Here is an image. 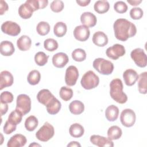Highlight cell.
<instances>
[{
	"mask_svg": "<svg viewBox=\"0 0 147 147\" xmlns=\"http://www.w3.org/2000/svg\"><path fill=\"white\" fill-rule=\"evenodd\" d=\"M113 28L115 37L118 40L126 41L136 34L137 28L131 22L125 18L117 19L114 23Z\"/></svg>",
	"mask_w": 147,
	"mask_h": 147,
	"instance_id": "cell-1",
	"label": "cell"
},
{
	"mask_svg": "<svg viewBox=\"0 0 147 147\" xmlns=\"http://www.w3.org/2000/svg\"><path fill=\"white\" fill-rule=\"evenodd\" d=\"M123 84L120 79L115 78L110 83V94L111 98L120 104L125 103L127 100L126 94L123 91Z\"/></svg>",
	"mask_w": 147,
	"mask_h": 147,
	"instance_id": "cell-2",
	"label": "cell"
},
{
	"mask_svg": "<svg viewBox=\"0 0 147 147\" xmlns=\"http://www.w3.org/2000/svg\"><path fill=\"white\" fill-rule=\"evenodd\" d=\"M92 65L94 69L102 75H110L114 70L113 63L103 58L99 57L95 59L93 61Z\"/></svg>",
	"mask_w": 147,
	"mask_h": 147,
	"instance_id": "cell-3",
	"label": "cell"
},
{
	"mask_svg": "<svg viewBox=\"0 0 147 147\" xmlns=\"http://www.w3.org/2000/svg\"><path fill=\"white\" fill-rule=\"evenodd\" d=\"M80 83L86 90H91L96 87L99 83V78L92 71H88L82 76Z\"/></svg>",
	"mask_w": 147,
	"mask_h": 147,
	"instance_id": "cell-4",
	"label": "cell"
},
{
	"mask_svg": "<svg viewBox=\"0 0 147 147\" xmlns=\"http://www.w3.org/2000/svg\"><path fill=\"white\" fill-rule=\"evenodd\" d=\"M55 134L53 126L49 122H46L36 133V138L42 142H47L51 139Z\"/></svg>",
	"mask_w": 147,
	"mask_h": 147,
	"instance_id": "cell-5",
	"label": "cell"
},
{
	"mask_svg": "<svg viewBox=\"0 0 147 147\" xmlns=\"http://www.w3.org/2000/svg\"><path fill=\"white\" fill-rule=\"evenodd\" d=\"M16 109L20 111L23 115L29 113L31 109V99L30 97L26 94H20L17 98Z\"/></svg>",
	"mask_w": 147,
	"mask_h": 147,
	"instance_id": "cell-6",
	"label": "cell"
},
{
	"mask_svg": "<svg viewBox=\"0 0 147 147\" xmlns=\"http://www.w3.org/2000/svg\"><path fill=\"white\" fill-rule=\"evenodd\" d=\"M130 56L138 67L144 68L146 66L147 57L142 49L138 48L133 49L130 53Z\"/></svg>",
	"mask_w": 147,
	"mask_h": 147,
	"instance_id": "cell-7",
	"label": "cell"
},
{
	"mask_svg": "<svg viewBox=\"0 0 147 147\" xmlns=\"http://www.w3.org/2000/svg\"><path fill=\"white\" fill-rule=\"evenodd\" d=\"M136 116L134 111L130 109H126L122 110L120 115V121L123 126L130 127L134 125L136 122Z\"/></svg>",
	"mask_w": 147,
	"mask_h": 147,
	"instance_id": "cell-8",
	"label": "cell"
},
{
	"mask_svg": "<svg viewBox=\"0 0 147 147\" xmlns=\"http://www.w3.org/2000/svg\"><path fill=\"white\" fill-rule=\"evenodd\" d=\"M126 53L124 46L119 44H115L109 47L106 51L107 56L113 60H117L119 57L123 56Z\"/></svg>",
	"mask_w": 147,
	"mask_h": 147,
	"instance_id": "cell-9",
	"label": "cell"
},
{
	"mask_svg": "<svg viewBox=\"0 0 147 147\" xmlns=\"http://www.w3.org/2000/svg\"><path fill=\"white\" fill-rule=\"evenodd\" d=\"M1 30L6 34L11 36H16L20 33L21 28L16 22L7 21L2 24Z\"/></svg>",
	"mask_w": 147,
	"mask_h": 147,
	"instance_id": "cell-10",
	"label": "cell"
},
{
	"mask_svg": "<svg viewBox=\"0 0 147 147\" xmlns=\"http://www.w3.org/2000/svg\"><path fill=\"white\" fill-rule=\"evenodd\" d=\"M79 78V71L74 65L69 66L65 71V82L68 86H74Z\"/></svg>",
	"mask_w": 147,
	"mask_h": 147,
	"instance_id": "cell-11",
	"label": "cell"
},
{
	"mask_svg": "<svg viewBox=\"0 0 147 147\" xmlns=\"http://www.w3.org/2000/svg\"><path fill=\"white\" fill-rule=\"evenodd\" d=\"M90 31L88 27L84 25H79L75 27L74 30V36L79 41H85L90 37Z\"/></svg>",
	"mask_w": 147,
	"mask_h": 147,
	"instance_id": "cell-12",
	"label": "cell"
},
{
	"mask_svg": "<svg viewBox=\"0 0 147 147\" xmlns=\"http://www.w3.org/2000/svg\"><path fill=\"white\" fill-rule=\"evenodd\" d=\"M90 142L99 147H106L114 146V143L108 137H105L99 135H92L90 137Z\"/></svg>",
	"mask_w": 147,
	"mask_h": 147,
	"instance_id": "cell-13",
	"label": "cell"
},
{
	"mask_svg": "<svg viewBox=\"0 0 147 147\" xmlns=\"http://www.w3.org/2000/svg\"><path fill=\"white\" fill-rule=\"evenodd\" d=\"M27 140L25 136L21 134H16L13 136L8 141L7 147H22L25 145Z\"/></svg>",
	"mask_w": 147,
	"mask_h": 147,
	"instance_id": "cell-14",
	"label": "cell"
},
{
	"mask_svg": "<svg viewBox=\"0 0 147 147\" xmlns=\"http://www.w3.org/2000/svg\"><path fill=\"white\" fill-rule=\"evenodd\" d=\"M68 61L69 59L67 55L64 52L57 53L52 57V64L56 68H63Z\"/></svg>",
	"mask_w": 147,
	"mask_h": 147,
	"instance_id": "cell-15",
	"label": "cell"
},
{
	"mask_svg": "<svg viewBox=\"0 0 147 147\" xmlns=\"http://www.w3.org/2000/svg\"><path fill=\"white\" fill-rule=\"evenodd\" d=\"M125 83L127 86H131L135 84L138 79V75L133 69H127L123 74Z\"/></svg>",
	"mask_w": 147,
	"mask_h": 147,
	"instance_id": "cell-16",
	"label": "cell"
},
{
	"mask_svg": "<svg viewBox=\"0 0 147 147\" xmlns=\"http://www.w3.org/2000/svg\"><path fill=\"white\" fill-rule=\"evenodd\" d=\"M80 21L83 25L88 28H92L96 25L97 19L93 13L86 11L82 14L80 16Z\"/></svg>",
	"mask_w": 147,
	"mask_h": 147,
	"instance_id": "cell-17",
	"label": "cell"
},
{
	"mask_svg": "<svg viewBox=\"0 0 147 147\" xmlns=\"http://www.w3.org/2000/svg\"><path fill=\"white\" fill-rule=\"evenodd\" d=\"M0 90L11 86L14 82V78L12 74L8 71H3L0 75Z\"/></svg>",
	"mask_w": 147,
	"mask_h": 147,
	"instance_id": "cell-18",
	"label": "cell"
},
{
	"mask_svg": "<svg viewBox=\"0 0 147 147\" xmlns=\"http://www.w3.org/2000/svg\"><path fill=\"white\" fill-rule=\"evenodd\" d=\"M47 112L51 115H55L59 112L61 107L60 102L55 96L46 105Z\"/></svg>",
	"mask_w": 147,
	"mask_h": 147,
	"instance_id": "cell-19",
	"label": "cell"
},
{
	"mask_svg": "<svg viewBox=\"0 0 147 147\" xmlns=\"http://www.w3.org/2000/svg\"><path fill=\"white\" fill-rule=\"evenodd\" d=\"M34 10L31 5L27 2L20 5L18 8L19 16L23 19H29L33 14Z\"/></svg>",
	"mask_w": 147,
	"mask_h": 147,
	"instance_id": "cell-20",
	"label": "cell"
},
{
	"mask_svg": "<svg viewBox=\"0 0 147 147\" xmlns=\"http://www.w3.org/2000/svg\"><path fill=\"white\" fill-rule=\"evenodd\" d=\"M93 43L98 47H104L108 43V37L103 32H95L92 36Z\"/></svg>",
	"mask_w": 147,
	"mask_h": 147,
	"instance_id": "cell-21",
	"label": "cell"
},
{
	"mask_svg": "<svg viewBox=\"0 0 147 147\" xmlns=\"http://www.w3.org/2000/svg\"><path fill=\"white\" fill-rule=\"evenodd\" d=\"M15 48L13 43L9 41H3L0 44V52L4 56H10L13 54Z\"/></svg>",
	"mask_w": 147,
	"mask_h": 147,
	"instance_id": "cell-22",
	"label": "cell"
},
{
	"mask_svg": "<svg viewBox=\"0 0 147 147\" xmlns=\"http://www.w3.org/2000/svg\"><path fill=\"white\" fill-rule=\"evenodd\" d=\"M54 97V95L48 89L41 90L37 95V99L38 101L46 106V105Z\"/></svg>",
	"mask_w": 147,
	"mask_h": 147,
	"instance_id": "cell-23",
	"label": "cell"
},
{
	"mask_svg": "<svg viewBox=\"0 0 147 147\" xmlns=\"http://www.w3.org/2000/svg\"><path fill=\"white\" fill-rule=\"evenodd\" d=\"M32 45L30 38L26 35L21 36L17 41V45L18 49L22 51H26L30 49Z\"/></svg>",
	"mask_w": 147,
	"mask_h": 147,
	"instance_id": "cell-24",
	"label": "cell"
},
{
	"mask_svg": "<svg viewBox=\"0 0 147 147\" xmlns=\"http://www.w3.org/2000/svg\"><path fill=\"white\" fill-rule=\"evenodd\" d=\"M119 115L118 108L114 105H110L107 107L105 111V116L109 121L113 122L117 119Z\"/></svg>",
	"mask_w": 147,
	"mask_h": 147,
	"instance_id": "cell-25",
	"label": "cell"
},
{
	"mask_svg": "<svg viewBox=\"0 0 147 147\" xmlns=\"http://www.w3.org/2000/svg\"><path fill=\"white\" fill-rule=\"evenodd\" d=\"M70 112L74 115H79L84 110V106L83 102L78 100L71 102L69 105Z\"/></svg>",
	"mask_w": 147,
	"mask_h": 147,
	"instance_id": "cell-26",
	"label": "cell"
},
{
	"mask_svg": "<svg viewBox=\"0 0 147 147\" xmlns=\"http://www.w3.org/2000/svg\"><path fill=\"white\" fill-rule=\"evenodd\" d=\"M138 88L141 94H146L147 92V72H144L138 75Z\"/></svg>",
	"mask_w": 147,
	"mask_h": 147,
	"instance_id": "cell-27",
	"label": "cell"
},
{
	"mask_svg": "<svg viewBox=\"0 0 147 147\" xmlns=\"http://www.w3.org/2000/svg\"><path fill=\"white\" fill-rule=\"evenodd\" d=\"M69 133L70 135L74 138H79L81 137L84 133V129L83 126L80 124L75 123L72 124L69 129Z\"/></svg>",
	"mask_w": 147,
	"mask_h": 147,
	"instance_id": "cell-28",
	"label": "cell"
},
{
	"mask_svg": "<svg viewBox=\"0 0 147 147\" xmlns=\"http://www.w3.org/2000/svg\"><path fill=\"white\" fill-rule=\"evenodd\" d=\"M94 10L99 14H103L108 11L110 8V5L108 1L105 0L97 1L94 5Z\"/></svg>",
	"mask_w": 147,
	"mask_h": 147,
	"instance_id": "cell-29",
	"label": "cell"
},
{
	"mask_svg": "<svg viewBox=\"0 0 147 147\" xmlns=\"http://www.w3.org/2000/svg\"><path fill=\"white\" fill-rule=\"evenodd\" d=\"M122 134L121 129L116 125L112 126L107 130V137L111 140H118L121 138Z\"/></svg>",
	"mask_w": 147,
	"mask_h": 147,
	"instance_id": "cell-30",
	"label": "cell"
},
{
	"mask_svg": "<svg viewBox=\"0 0 147 147\" xmlns=\"http://www.w3.org/2000/svg\"><path fill=\"white\" fill-rule=\"evenodd\" d=\"M67 30V25L63 22H57L54 25L53 33L57 37H61L64 36L66 34Z\"/></svg>",
	"mask_w": 147,
	"mask_h": 147,
	"instance_id": "cell-31",
	"label": "cell"
},
{
	"mask_svg": "<svg viewBox=\"0 0 147 147\" xmlns=\"http://www.w3.org/2000/svg\"><path fill=\"white\" fill-rule=\"evenodd\" d=\"M38 124L37 118L34 115L28 117L25 121V127L29 131H32L35 130Z\"/></svg>",
	"mask_w": 147,
	"mask_h": 147,
	"instance_id": "cell-32",
	"label": "cell"
},
{
	"mask_svg": "<svg viewBox=\"0 0 147 147\" xmlns=\"http://www.w3.org/2000/svg\"><path fill=\"white\" fill-rule=\"evenodd\" d=\"M41 79V75L38 71L34 69L31 71L27 77L28 82L30 85H36L40 81Z\"/></svg>",
	"mask_w": 147,
	"mask_h": 147,
	"instance_id": "cell-33",
	"label": "cell"
},
{
	"mask_svg": "<svg viewBox=\"0 0 147 147\" xmlns=\"http://www.w3.org/2000/svg\"><path fill=\"white\" fill-rule=\"evenodd\" d=\"M22 116L23 115L22 114V113L16 109L15 110L10 113L8 117L7 121L14 125H17L21 122Z\"/></svg>",
	"mask_w": 147,
	"mask_h": 147,
	"instance_id": "cell-34",
	"label": "cell"
},
{
	"mask_svg": "<svg viewBox=\"0 0 147 147\" xmlns=\"http://www.w3.org/2000/svg\"><path fill=\"white\" fill-rule=\"evenodd\" d=\"M26 2L31 5L34 11L45 8L48 3L47 0H27Z\"/></svg>",
	"mask_w": 147,
	"mask_h": 147,
	"instance_id": "cell-35",
	"label": "cell"
},
{
	"mask_svg": "<svg viewBox=\"0 0 147 147\" xmlns=\"http://www.w3.org/2000/svg\"><path fill=\"white\" fill-rule=\"evenodd\" d=\"M49 58V56L47 55L43 52H38L34 56V61L38 66H44L45 65Z\"/></svg>",
	"mask_w": 147,
	"mask_h": 147,
	"instance_id": "cell-36",
	"label": "cell"
},
{
	"mask_svg": "<svg viewBox=\"0 0 147 147\" xmlns=\"http://www.w3.org/2000/svg\"><path fill=\"white\" fill-rule=\"evenodd\" d=\"M59 95L63 100L68 101L73 96V91L71 88L63 86L60 90Z\"/></svg>",
	"mask_w": 147,
	"mask_h": 147,
	"instance_id": "cell-37",
	"label": "cell"
},
{
	"mask_svg": "<svg viewBox=\"0 0 147 147\" xmlns=\"http://www.w3.org/2000/svg\"><path fill=\"white\" fill-rule=\"evenodd\" d=\"M36 30L38 34L41 36H45L50 31V25L47 22L45 21H41L38 23Z\"/></svg>",
	"mask_w": 147,
	"mask_h": 147,
	"instance_id": "cell-38",
	"label": "cell"
},
{
	"mask_svg": "<svg viewBox=\"0 0 147 147\" xmlns=\"http://www.w3.org/2000/svg\"><path fill=\"white\" fill-rule=\"evenodd\" d=\"M72 59L78 62H81L84 61L86 58V53L85 51L81 48L75 49L72 52Z\"/></svg>",
	"mask_w": 147,
	"mask_h": 147,
	"instance_id": "cell-39",
	"label": "cell"
},
{
	"mask_svg": "<svg viewBox=\"0 0 147 147\" xmlns=\"http://www.w3.org/2000/svg\"><path fill=\"white\" fill-rule=\"evenodd\" d=\"M59 45L56 40L53 38H47L44 42V48L49 52H53L58 48Z\"/></svg>",
	"mask_w": 147,
	"mask_h": 147,
	"instance_id": "cell-40",
	"label": "cell"
},
{
	"mask_svg": "<svg viewBox=\"0 0 147 147\" xmlns=\"http://www.w3.org/2000/svg\"><path fill=\"white\" fill-rule=\"evenodd\" d=\"M64 3L60 0H55L52 2L50 5L52 11L55 13H59L61 11L64 9Z\"/></svg>",
	"mask_w": 147,
	"mask_h": 147,
	"instance_id": "cell-41",
	"label": "cell"
},
{
	"mask_svg": "<svg viewBox=\"0 0 147 147\" xmlns=\"http://www.w3.org/2000/svg\"><path fill=\"white\" fill-rule=\"evenodd\" d=\"M14 99V96L12 93L7 91L1 92L0 95L1 103H11Z\"/></svg>",
	"mask_w": 147,
	"mask_h": 147,
	"instance_id": "cell-42",
	"label": "cell"
},
{
	"mask_svg": "<svg viewBox=\"0 0 147 147\" xmlns=\"http://www.w3.org/2000/svg\"><path fill=\"white\" fill-rule=\"evenodd\" d=\"M144 14L142 9L140 7H133L130 11V16L133 20L141 19Z\"/></svg>",
	"mask_w": 147,
	"mask_h": 147,
	"instance_id": "cell-43",
	"label": "cell"
},
{
	"mask_svg": "<svg viewBox=\"0 0 147 147\" xmlns=\"http://www.w3.org/2000/svg\"><path fill=\"white\" fill-rule=\"evenodd\" d=\"M114 9L116 12L122 14L127 11V6L123 1H117L114 5Z\"/></svg>",
	"mask_w": 147,
	"mask_h": 147,
	"instance_id": "cell-44",
	"label": "cell"
},
{
	"mask_svg": "<svg viewBox=\"0 0 147 147\" xmlns=\"http://www.w3.org/2000/svg\"><path fill=\"white\" fill-rule=\"evenodd\" d=\"M16 126L17 125L10 123L7 120L3 126V132L6 134H10L16 130Z\"/></svg>",
	"mask_w": 147,
	"mask_h": 147,
	"instance_id": "cell-45",
	"label": "cell"
},
{
	"mask_svg": "<svg viewBox=\"0 0 147 147\" xmlns=\"http://www.w3.org/2000/svg\"><path fill=\"white\" fill-rule=\"evenodd\" d=\"M9 7L7 3L1 0L0 1V14L3 15L6 11L8 10Z\"/></svg>",
	"mask_w": 147,
	"mask_h": 147,
	"instance_id": "cell-46",
	"label": "cell"
},
{
	"mask_svg": "<svg viewBox=\"0 0 147 147\" xmlns=\"http://www.w3.org/2000/svg\"><path fill=\"white\" fill-rule=\"evenodd\" d=\"M8 105L7 103H1V115L2 116L5 114L8 110Z\"/></svg>",
	"mask_w": 147,
	"mask_h": 147,
	"instance_id": "cell-47",
	"label": "cell"
},
{
	"mask_svg": "<svg viewBox=\"0 0 147 147\" xmlns=\"http://www.w3.org/2000/svg\"><path fill=\"white\" fill-rule=\"evenodd\" d=\"M76 3L80 6H86L91 2L90 0H76Z\"/></svg>",
	"mask_w": 147,
	"mask_h": 147,
	"instance_id": "cell-48",
	"label": "cell"
},
{
	"mask_svg": "<svg viewBox=\"0 0 147 147\" xmlns=\"http://www.w3.org/2000/svg\"><path fill=\"white\" fill-rule=\"evenodd\" d=\"M127 2L131 6H137L142 2L141 0H127Z\"/></svg>",
	"mask_w": 147,
	"mask_h": 147,
	"instance_id": "cell-49",
	"label": "cell"
},
{
	"mask_svg": "<svg viewBox=\"0 0 147 147\" xmlns=\"http://www.w3.org/2000/svg\"><path fill=\"white\" fill-rule=\"evenodd\" d=\"M67 146H81V145L77 141H71L67 145Z\"/></svg>",
	"mask_w": 147,
	"mask_h": 147,
	"instance_id": "cell-50",
	"label": "cell"
},
{
	"mask_svg": "<svg viewBox=\"0 0 147 147\" xmlns=\"http://www.w3.org/2000/svg\"><path fill=\"white\" fill-rule=\"evenodd\" d=\"M40 146L41 145H39V144H36L35 142H33V144H31L30 145H29V146Z\"/></svg>",
	"mask_w": 147,
	"mask_h": 147,
	"instance_id": "cell-51",
	"label": "cell"
}]
</instances>
